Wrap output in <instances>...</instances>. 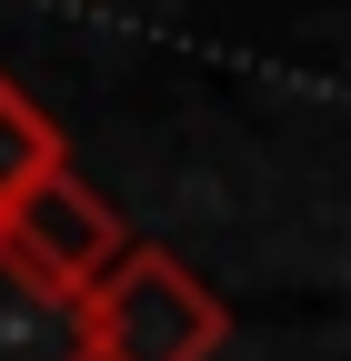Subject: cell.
Here are the masks:
<instances>
[{"mask_svg": "<svg viewBox=\"0 0 351 361\" xmlns=\"http://www.w3.org/2000/svg\"><path fill=\"white\" fill-rule=\"evenodd\" d=\"M61 161H70V151H61V121L40 111L11 71H0V211H11L40 171H61Z\"/></svg>", "mask_w": 351, "mask_h": 361, "instance_id": "cell-4", "label": "cell"}, {"mask_svg": "<svg viewBox=\"0 0 351 361\" xmlns=\"http://www.w3.org/2000/svg\"><path fill=\"white\" fill-rule=\"evenodd\" d=\"M0 361H91L80 351V311L11 261H0Z\"/></svg>", "mask_w": 351, "mask_h": 361, "instance_id": "cell-3", "label": "cell"}, {"mask_svg": "<svg viewBox=\"0 0 351 361\" xmlns=\"http://www.w3.org/2000/svg\"><path fill=\"white\" fill-rule=\"evenodd\" d=\"M121 251H130L121 211H111V201H101L70 161H61V171H40L30 191L0 211V261L30 271V281H40V291H61V301H80V291H91Z\"/></svg>", "mask_w": 351, "mask_h": 361, "instance_id": "cell-2", "label": "cell"}, {"mask_svg": "<svg viewBox=\"0 0 351 361\" xmlns=\"http://www.w3.org/2000/svg\"><path fill=\"white\" fill-rule=\"evenodd\" d=\"M70 311H80L91 361H221V341H231V301L151 241H130Z\"/></svg>", "mask_w": 351, "mask_h": 361, "instance_id": "cell-1", "label": "cell"}]
</instances>
